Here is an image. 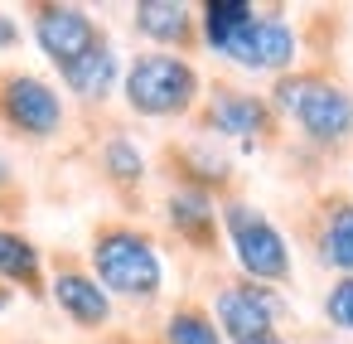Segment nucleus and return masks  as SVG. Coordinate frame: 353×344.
<instances>
[{
    "instance_id": "nucleus-12",
    "label": "nucleus",
    "mask_w": 353,
    "mask_h": 344,
    "mask_svg": "<svg viewBox=\"0 0 353 344\" xmlns=\"http://www.w3.org/2000/svg\"><path fill=\"white\" fill-rule=\"evenodd\" d=\"M59 78H63V88H68L78 102H107V97L121 88V59H117L112 39H102V44H92L83 59L63 64Z\"/></svg>"
},
{
    "instance_id": "nucleus-2",
    "label": "nucleus",
    "mask_w": 353,
    "mask_h": 344,
    "mask_svg": "<svg viewBox=\"0 0 353 344\" xmlns=\"http://www.w3.org/2000/svg\"><path fill=\"white\" fill-rule=\"evenodd\" d=\"M271 112L290 117L300 126L305 141L314 146H343L353 136V93L339 88L334 78H319V73H285L276 78L271 88Z\"/></svg>"
},
{
    "instance_id": "nucleus-7",
    "label": "nucleus",
    "mask_w": 353,
    "mask_h": 344,
    "mask_svg": "<svg viewBox=\"0 0 353 344\" xmlns=\"http://www.w3.org/2000/svg\"><path fill=\"white\" fill-rule=\"evenodd\" d=\"M30 35H34L39 54H44L54 68L83 59L92 44L107 39L102 25H97L83 6H34V15H30Z\"/></svg>"
},
{
    "instance_id": "nucleus-14",
    "label": "nucleus",
    "mask_w": 353,
    "mask_h": 344,
    "mask_svg": "<svg viewBox=\"0 0 353 344\" xmlns=\"http://www.w3.org/2000/svg\"><path fill=\"white\" fill-rule=\"evenodd\" d=\"M0 286L44 296V257L20 228H0Z\"/></svg>"
},
{
    "instance_id": "nucleus-21",
    "label": "nucleus",
    "mask_w": 353,
    "mask_h": 344,
    "mask_svg": "<svg viewBox=\"0 0 353 344\" xmlns=\"http://www.w3.org/2000/svg\"><path fill=\"white\" fill-rule=\"evenodd\" d=\"M15 44H20V20H10L6 10H0V54L15 49Z\"/></svg>"
},
{
    "instance_id": "nucleus-23",
    "label": "nucleus",
    "mask_w": 353,
    "mask_h": 344,
    "mask_svg": "<svg viewBox=\"0 0 353 344\" xmlns=\"http://www.w3.org/2000/svg\"><path fill=\"white\" fill-rule=\"evenodd\" d=\"M247 344H285L281 334H256V339H247Z\"/></svg>"
},
{
    "instance_id": "nucleus-5",
    "label": "nucleus",
    "mask_w": 353,
    "mask_h": 344,
    "mask_svg": "<svg viewBox=\"0 0 353 344\" xmlns=\"http://www.w3.org/2000/svg\"><path fill=\"white\" fill-rule=\"evenodd\" d=\"M63 97L39 73H0V126H10L25 141H54L63 131Z\"/></svg>"
},
{
    "instance_id": "nucleus-8",
    "label": "nucleus",
    "mask_w": 353,
    "mask_h": 344,
    "mask_svg": "<svg viewBox=\"0 0 353 344\" xmlns=\"http://www.w3.org/2000/svg\"><path fill=\"white\" fill-rule=\"evenodd\" d=\"M295 54H300V39H295L290 20H281V15H256L218 59H228V64H237V68H247V73H276V78H285V68L295 64Z\"/></svg>"
},
{
    "instance_id": "nucleus-4",
    "label": "nucleus",
    "mask_w": 353,
    "mask_h": 344,
    "mask_svg": "<svg viewBox=\"0 0 353 344\" xmlns=\"http://www.w3.org/2000/svg\"><path fill=\"white\" fill-rule=\"evenodd\" d=\"M218 228L228 233V247L247 281H261V286L290 281V242L256 204H247V199L218 204Z\"/></svg>"
},
{
    "instance_id": "nucleus-16",
    "label": "nucleus",
    "mask_w": 353,
    "mask_h": 344,
    "mask_svg": "<svg viewBox=\"0 0 353 344\" xmlns=\"http://www.w3.org/2000/svg\"><path fill=\"white\" fill-rule=\"evenodd\" d=\"M252 20H256L252 0H203V6H199V30H203V44L213 54H223Z\"/></svg>"
},
{
    "instance_id": "nucleus-15",
    "label": "nucleus",
    "mask_w": 353,
    "mask_h": 344,
    "mask_svg": "<svg viewBox=\"0 0 353 344\" xmlns=\"http://www.w3.org/2000/svg\"><path fill=\"white\" fill-rule=\"evenodd\" d=\"M314 252H319V262L334 267L339 276H353V199H334V204L324 209Z\"/></svg>"
},
{
    "instance_id": "nucleus-17",
    "label": "nucleus",
    "mask_w": 353,
    "mask_h": 344,
    "mask_svg": "<svg viewBox=\"0 0 353 344\" xmlns=\"http://www.w3.org/2000/svg\"><path fill=\"white\" fill-rule=\"evenodd\" d=\"M179 170H184V184L189 189H203V194H213V189H223L232 180V160L223 151L203 146V141H189L179 151Z\"/></svg>"
},
{
    "instance_id": "nucleus-3",
    "label": "nucleus",
    "mask_w": 353,
    "mask_h": 344,
    "mask_svg": "<svg viewBox=\"0 0 353 344\" xmlns=\"http://www.w3.org/2000/svg\"><path fill=\"white\" fill-rule=\"evenodd\" d=\"M203 93V78L199 68L184 59V54H160V49H145L126 64L121 73V97L136 117H150V122H170V117H184Z\"/></svg>"
},
{
    "instance_id": "nucleus-18",
    "label": "nucleus",
    "mask_w": 353,
    "mask_h": 344,
    "mask_svg": "<svg viewBox=\"0 0 353 344\" xmlns=\"http://www.w3.org/2000/svg\"><path fill=\"white\" fill-rule=\"evenodd\" d=\"M102 175L121 189H136L145 180V151L131 136H107L102 141Z\"/></svg>"
},
{
    "instance_id": "nucleus-9",
    "label": "nucleus",
    "mask_w": 353,
    "mask_h": 344,
    "mask_svg": "<svg viewBox=\"0 0 353 344\" xmlns=\"http://www.w3.org/2000/svg\"><path fill=\"white\" fill-rule=\"evenodd\" d=\"M203 126H208L213 136H228V141H237L242 151H252L261 136H271L276 112H271V102L256 97V93L213 88V97H208V107H203Z\"/></svg>"
},
{
    "instance_id": "nucleus-20",
    "label": "nucleus",
    "mask_w": 353,
    "mask_h": 344,
    "mask_svg": "<svg viewBox=\"0 0 353 344\" xmlns=\"http://www.w3.org/2000/svg\"><path fill=\"white\" fill-rule=\"evenodd\" d=\"M324 320L343 334H353V276H339L329 291H324Z\"/></svg>"
},
{
    "instance_id": "nucleus-19",
    "label": "nucleus",
    "mask_w": 353,
    "mask_h": 344,
    "mask_svg": "<svg viewBox=\"0 0 353 344\" xmlns=\"http://www.w3.org/2000/svg\"><path fill=\"white\" fill-rule=\"evenodd\" d=\"M165 344H223V334H218V325H213L208 310L179 305V310H170V320H165Z\"/></svg>"
},
{
    "instance_id": "nucleus-1",
    "label": "nucleus",
    "mask_w": 353,
    "mask_h": 344,
    "mask_svg": "<svg viewBox=\"0 0 353 344\" xmlns=\"http://www.w3.org/2000/svg\"><path fill=\"white\" fill-rule=\"evenodd\" d=\"M92 276L107 296H121V300H155L165 291V257L155 247L150 233L131 228V223H107L92 233Z\"/></svg>"
},
{
    "instance_id": "nucleus-13",
    "label": "nucleus",
    "mask_w": 353,
    "mask_h": 344,
    "mask_svg": "<svg viewBox=\"0 0 353 344\" xmlns=\"http://www.w3.org/2000/svg\"><path fill=\"white\" fill-rule=\"evenodd\" d=\"M165 223H170L189 247H199V252H213V247H218V204H213V194H203V189H189V184L170 189V199H165Z\"/></svg>"
},
{
    "instance_id": "nucleus-10",
    "label": "nucleus",
    "mask_w": 353,
    "mask_h": 344,
    "mask_svg": "<svg viewBox=\"0 0 353 344\" xmlns=\"http://www.w3.org/2000/svg\"><path fill=\"white\" fill-rule=\"evenodd\" d=\"M49 296H54V305H59L78 329H107V325H112V296L97 286L92 271L59 267V271L49 276Z\"/></svg>"
},
{
    "instance_id": "nucleus-22",
    "label": "nucleus",
    "mask_w": 353,
    "mask_h": 344,
    "mask_svg": "<svg viewBox=\"0 0 353 344\" xmlns=\"http://www.w3.org/2000/svg\"><path fill=\"white\" fill-rule=\"evenodd\" d=\"M6 189H15V170H10V155L0 151V194H6Z\"/></svg>"
},
{
    "instance_id": "nucleus-11",
    "label": "nucleus",
    "mask_w": 353,
    "mask_h": 344,
    "mask_svg": "<svg viewBox=\"0 0 353 344\" xmlns=\"http://www.w3.org/2000/svg\"><path fill=\"white\" fill-rule=\"evenodd\" d=\"M131 25L141 39H150L160 54H174V49H189L194 44V6L184 0H141L131 10Z\"/></svg>"
},
{
    "instance_id": "nucleus-6",
    "label": "nucleus",
    "mask_w": 353,
    "mask_h": 344,
    "mask_svg": "<svg viewBox=\"0 0 353 344\" xmlns=\"http://www.w3.org/2000/svg\"><path fill=\"white\" fill-rule=\"evenodd\" d=\"M213 325L223 334V344H247L256 334H276V325L285 320V300L276 286L261 281H228L213 296Z\"/></svg>"
},
{
    "instance_id": "nucleus-24",
    "label": "nucleus",
    "mask_w": 353,
    "mask_h": 344,
    "mask_svg": "<svg viewBox=\"0 0 353 344\" xmlns=\"http://www.w3.org/2000/svg\"><path fill=\"white\" fill-rule=\"evenodd\" d=\"M10 310V286H0V315Z\"/></svg>"
}]
</instances>
